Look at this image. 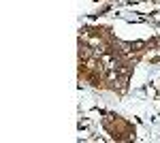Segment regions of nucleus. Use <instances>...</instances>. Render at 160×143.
Instances as JSON below:
<instances>
[{"label":"nucleus","mask_w":160,"mask_h":143,"mask_svg":"<svg viewBox=\"0 0 160 143\" xmlns=\"http://www.w3.org/2000/svg\"><path fill=\"white\" fill-rule=\"evenodd\" d=\"M143 45H145V43H143V41H137V43H132V45H130V47H135V49H141V47H143Z\"/></svg>","instance_id":"f257e3e1"}]
</instances>
